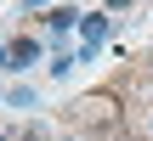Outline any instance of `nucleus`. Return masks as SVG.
I'll use <instances>...</instances> for the list:
<instances>
[{"mask_svg":"<svg viewBox=\"0 0 153 141\" xmlns=\"http://www.w3.org/2000/svg\"><path fill=\"white\" fill-rule=\"evenodd\" d=\"M79 17H85V11H74V6H51V11H45V28H51V40H62V34H79Z\"/></svg>","mask_w":153,"mask_h":141,"instance_id":"7ed1b4c3","label":"nucleus"},{"mask_svg":"<svg viewBox=\"0 0 153 141\" xmlns=\"http://www.w3.org/2000/svg\"><path fill=\"white\" fill-rule=\"evenodd\" d=\"M0 68H6V40H0Z\"/></svg>","mask_w":153,"mask_h":141,"instance_id":"0eeeda50","label":"nucleus"},{"mask_svg":"<svg viewBox=\"0 0 153 141\" xmlns=\"http://www.w3.org/2000/svg\"><path fill=\"white\" fill-rule=\"evenodd\" d=\"M108 28H114L108 11H85V17H79V51H74V57H79V62H97V51L108 45Z\"/></svg>","mask_w":153,"mask_h":141,"instance_id":"f257e3e1","label":"nucleus"},{"mask_svg":"<svg viewBox=\"0 0 153 141\" xmlns=\"http://www.w3.org/2000/svg\"><path fill=\"white\" fill-rule=\"evenodd\" d=\"M74 62H79L74 51H51V57H45V68H51V79H68V73H74Z\"/></svg>","mask_w":153,"mask_h":141,"instance_id":"20e7f679","label":"nucleus"},{"mask_svg":"<svg viewBox=\"0 0 153 141\" xmlns=\"http://www.w3.org/2000/svg\"><path fill=\"white\" fill-rule=\"evenodd\" d=\"M40 57H45V40H34V34H17V40H6V73H28Z\"/></svg>","mask_w":153,"mask_h":141,"instance_id":"f03ea898","label":"nucleus"},{"mask_svg":"<svg viewBox=\"0 0 153 141\" xmlns=\"http://www.w3.org/2000/svg\"><path fill=\"white\" fill-rule=\"evenodd\" d=\"M0 141H11V136H6V130H0Z\"/></svg>","mask_w":153,"mask_h":141,"instance_id":"6e6552de","label":"nucleus"},{"mask_svg":"<svg viewBox=\"0 0 153 141\" xmlns=\"http://www.w3.org/2000/svg\"><path fill=\"white\" fill-rule=\"evenodd\" d=\"M57 0H17V11H51Z\"/></svg>","mask_w":153,"mask_h":141,"instance_id":"423d86ee","label":"nucleus"},{"mask_svg":"<svg viewBox=\"0 0 153 141\" xmlns=\"http://www.w3.org/2000/svg\"><path fill=\"white\" fill-rule=\"evenodd\" d=\"M148 130H153V113H148Z\"/></svg>","mask_w":153,"mask_h":141,"instance_id":"1a4fd4ad","label":"nucleus"},{"mask_svg":"<svg viewBox=\"0 0 153 141\" xmlns=\"http://www.w3.org/2000/svg\"><path fill=\"white\" fill-rule=\"evenodd\" d=\"M34 102H40V96H34V85H17V90L6 96V107H34Z\"/></svg>","mask_w":153,"mask_h":141,"instance_id":"39448f33","label":"nucleus"}]
</instances>
